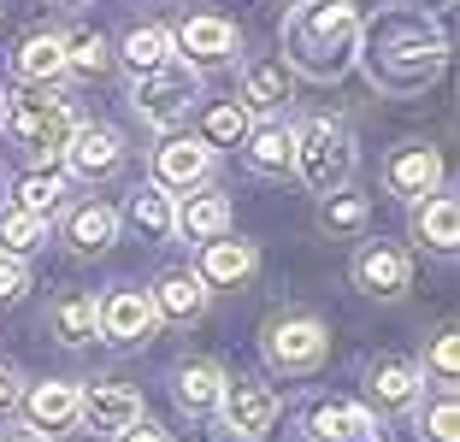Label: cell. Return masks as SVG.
Returning <instances> with one entry per match:
<instances>
[{"mask_svg": "<svg viewBox=\"0 0 460 442\" xmlns=\"http://www.w3.org/2000/svg\"><path fill=\"white\" fill-rule=\"evenodd\" d=\"M366 48V71L372 83L390 94H420L437 71L448 66V41L420 6H378V13L360 24V41Z\"/></svg>", "mask_w": 460, "mask_h": 442, "instance_id": "1", "label": "cell"}, {"mask_svg": "<svg viewBox=\"0 0 460 442\" xmlns=\"http://www.w3.org/2000/svg\"><path fill=\"white\" fill-rule=\"evenodd\" d=\"M354 41H360V13L349 0H296L284 13V30H278V48H284L278 59L313 83H331L360 54Z\"/></svg>", "mask_w": 460, "mask_h": 442, "instance_id": "2", "label": "cell"}, {"mask_svg": "<svg viewBox=\"0 0 460 442\" xmlns=\"http://www.w3.org/2000/svg\"><path fill=\"white\" fill-rule=\"evenodd\" d=\"M6 130H13V142L24 147L30 160H54V154H66L71 130H77V112H71L66 94L30 83L24 94H13V107H6Z\"/></svg>", "mask_w": 460, "mask_h": 442, "instance_id": "3", "label": "cell"}, {"mask_svg": "<svg viewBox=\"0 0 460 442\" xmlns=\"http://www.w3.org/2000/svg\"><path fill=\"white\" fill-rule=\"evenodd\" d=\"M354 136H349V124H337V119H307L296 130V172H301V183L313 189V195H337V189H349V177H354Z\"/></svg>", "mask_w": 460, "mask_h": 442, "instance_id": "4", "label": "cell"}, {"mask_svg": "<svg viewBox=\"0 0 460 442\" xmlns=\"http://www.w3.org/2000/svg\"><path fill=\"white\" fill-rule=\"evenodd\" d=\"M195 94H201V71L183 66V59H165L160 71H142L130 83V107L142 112V124L154 130H177V124L190 119Z\"/></svg>", "mask_w": 460, "mask_h": 442, "instance_id": "5", "label": "cell"}, {"mask_svg": "<svg viewBox=\"0 0 460 442\" xmlns=\"http://www.w3.org/2000/svg\"><path fill=\"white\" fill-rule=\"evenodd\" d=\"M331 349V331L313 313H284V319L266 324V360L278 372H313Z\"/></svg>", "mask_w": 460, "mask_h": 442, "instance_id": "6", "label": "cell"}, {"mask_svg": "<svg viewBox=\"0 0 460 442\" xmlns=\"http://www.w3.org/2000/svg\"><path fill=\"white\" fill-rule=\"evenodd\" d=\"M384 183H390V195L420 207L425 195L443 189V154H437L431 142H402L390 160H384Z\"/></svg>", "mask_w": 460, "mask_h": 442, "instance_id": "7", "label": "cell"}, {"mask_svg": "<svg viewBox=\"0 0 460 442\" xmlns=\"http://www.w3.org/2000/svg\"><path fill=\"white\" fill-rule=\"evenodd\" d=\"M66 165H71V177H83V183H107V177L124 165V136L112 130V124H77L71 142H66Z\"/></svg>", "mask_w": 460, "mask_h": 442, "instance_id": "8", "label": "cell"}, {"mask_svg": "<svg viewBox=\"0 0 460 442\" xmlns=\"http://www.w3.org/2000/svg\"><path fill=\"white\" fill-rule=\"evenodd\" d=\"M172 48H183V66H225L236 48H243V36H236V24L218 13H195L177 24Z\"/></svg>", "mask_w": 460, "mask_h": 442, "instance_id": "9", "label": "cell"}, {"mask_svg": "<svg viewBox=\"0 0 460 442\" xmlns=\"http://www.w3.org/2000/svg\"><path fill=\"white\" fill-rule=\"evenodd\" d=\"M77 419L89 430H112V437H124L130 425H142V395L124 384H89L77 389Z\"/></svg>", "mask_w": 460, "mask_h": 442, "instance_id": "10", "label": "cell"}, {"mask_svg": "<svg viewBox=\"0 0 460 442\" xmlns=\"http://www.w3.org/2000/svg\"><path fill=\"white\" fill-rule=\"evenodd\" d=\"M154 331H160V313L142 289H112L101 301V336L107 342H148Z\"/></svg>", "mask_w": 460, "mask_h": 442, "instance_id": "11", "label": "cell"}, {"mask_svg": "<svg viewBox=\"0 0 460 442\" xmlns=\"http://www.w3.org/2000/svg\"><path fill=\"white\" fill-rule=\"evenodd\" d=\"M207 172H213V147L201 136H165V147L154 154L160 189H195V183H207Z\"/></svg>", "mask_w": 460, "mask_h": 442, "instance_id": "12", "label": "cell"}, {"mask_svg": "<svg viewBox=\"0 0 460 442\" xmlns=\"http://www.w3.org/2000/svg\"><path fill=\"white\" fill-rule=\"evenodd\" d=\"M407 278H413V260H407L395 242H372V248L354 260V283H360L366 295H378V301H395V295L407 289Z\"/></svg>", "mask_w": 460, "mask_h": 442, "instance_id": "13", "label": "cell"}, {"mask_svg": "<svg viewBox=\"0 0 460 442\" xmlns=\"http://www.w3.org/2000/svg\"><path fill=\"white\" fill-rule=\"evenodd\" d=\"M225 419L230 430H243V437H260V430L278 419V395H271L266 384H254V377H236V384H225Z\"/></svg>", "mask_w": 460, "mask_h": 442, "instance_id": "14", "label": "cell"}, {"mask_svg": "<svg viewBox=\"0 0 460 442\" xmlns=\"http://www.w3.org/2000/svg\"><path fill=\"white\" fill-rule=\"evenodd\" d=\"M254 266H260V254H254V242H230V236H218V242H201V271L195 278L207 283V289H230V283H243V278H254Z\"/></svg>", "mask_w": 460, "mask_h": 442, "instance_id": "15", "label": "cell"}, {"mask_svg": "<svg viewBox=\"0 0 460 442\" xmlns=\"http://www.w3.org/2000/svg\"><path fill=\"white\" fill-rule=\"evenodd\" d=\"M18 77L24 83H59L66 77V36H54V30H36V36H24V48H18Z\"/></svg>", "mask_w": 460, "mask_h": 442, "instance_id": "16", "label": "cell"}, {"mask_svg": "<svg viewBox=\"0 0 460 442\" xmlns=\"http://www.w3.org/2000/svg\"><path fill=\"white\" fill-rule=\"evenodd\" d=\"M148 301H154V313L160 319H201V307H207V283L195 278V271H165L160 278V289H148Z\"/></svg>", "mask_w": 460, "mask_h": 442, "instance_id": "17", "label": "cell"}, {"mask_svg": "<svg viewBox=\"0 0 460 442\" xmlns=\"http://www.w3.org/2000/svg\"><path fill=\"white\" fill-rule=\"evenodd\" d=\"M66 242L77 248V254H101V248H112V242H119V213H112L107 201H83L77 213L66 218Z\"/></svg>", "mask_w": 460, "mask_h": 442, "instance_id": "18", "label": "cell"}, {"mask_svg": "<svg viewBox=\"0 0 460 442\" xmlns=\"http://www.w3.org/2000/svg\"><path fill=\"white\" fill-rule=\"evenodd\" d=\"M413 236L431 242L437 254H448V248L460 242V207H455V195H443V189L425 195V201L413 207Z\"/></svg>", "mask_w": 460, "mask_h": 442, "instance_id": "19", "label": "cell"}, {"mask_svg": "<svg viewBox=\"0 0 460 442\" xmlns=\"http://www.w3.org/2000/svg\"><path fill=\"white\" fill-rule=\"evenodd\" d=\"M24 413H30V430H59V425H77V384H59V377H48V384H36L24 395Z\"/></svg>", "mask_w": 460, "mask_h": 442, "instance_id": "20", "label": "cell"}, {"mask_svg": "<svg viewBox=\"0 0 460 442\" xmlns=\"http://www.w3.org/2000/svg\"><path fill=\"white\" fill-rule=\"evenodd\" d=\"M289 160H296V124L271 119V124H254L248 130V165L254 172H289Z\"/></svg>", "mask_w": 460, "mask_h": 442, "instance_id": "21", "label": "cell"}, {"mask_svg": "<svg viewBox=\"0 0 460 442\" xmlns=\"http://www.w3.org/2000/svg\"><path fill=\"white\" fill-rule=\"evenodd\" d=\"M48 319H54V336L66 349H83V342H95V331H101V301L95 295H59Z\"/></svg>", "mask_w": 460, "mask_h": 442, "instance_id": "22", "label": "cell"}, {"mask_svg": "<svg viewBox=\"0 0 460 442\" xmlns=\"http://www.w3.org/2000/svg\"><path fill=\"white\" fill-rule=\"evenodd\" d=\"M313 442H384V430L360 407H319L313 413Z\"/></svg>", "mask_w": 460, "mask_h": 442, "instance_id": "23", "label": "cell"}, {"mask_svg": "<svg viewBox=\"0 0 460 442\" xmlns=\"http://www.w3.org/2000/svg\"><path fill=\"white\" fill-rule=\"evenodd\" d=\"M218 395H225V372H218L213 360L177 366V407H183V413H213Z\"/></svg>", "mask_w": 460, "mask_h": 442, "instance_id": "24", "label": "cell"}, {"mask_svg": "<svg viewBox=\"0 0 460 442\" xmlns=\"http://www.w3.org/2000/svg\"><path fill=\"white\" fill-rule=\"evenodd\" d=\"M183 236H201V242H218L230 230V201L225 195H213V189H201V195H190V201L177 207V225Z\"/></svg>", "mask_w": 460, "mask_h": 442, "instance_id": "25", "label": "cell"}, {"mask_svg": "<svg viewBox=\"0 0 460 442\" xmlns=\"http://www.w3.org/2000/svg\"><path fill=\"white\" fill-rule=\"evenodd\" d=\"M366 389H372L378 407H413V395H420V366L413 360H378L366 372Z\"/></svg>", "mask_w": 460, "mask_h": 442, "instance_id": "26", "label": "cell"}, {"mask_svg": "<svg viewBox=\"0 0 460 442\" xmlns=\"http://www.w3.org/2000/svg\"><path fill=\"white\" fill-rule=\"evenodd\" d=\"M243 101L248 107H289V94H296V71L284 66V59H254L243 77Z\"/></svg>", "mask_w": 460, "mask_h": 442, "instance_id": "27", "label": "cell"}, {"mask_svg": "<svg viewBox=\"0 0 460 442\" xmlns=\"http://www.w3.org/2000/svg\"><path fill=\"white\" fill-rule=\"evenodd\" d=\"M248 130H254V107L248 101H218L201 124V142L207 147H236V142H248Z\"/></svg>", "mask_w": 460, "mask_h": 442, "instance_id": "28", "label": "cell"}, {"mask_svg": "<svg viewBox=\"0 0 460 442\" xmlns=\"http://www.w3.org/2000/svg\"><path fill=\"white\" fill-rule=\"evenodd\" d=\"M41 242H48V218L18 213V207H0V254H6V260L36 254Z\"/></svg>", "mask_w": 460, "mask_h": 442, "instance_id": "29", "label": "cell"}, {"mask_svg": "<svg viewBox=\"0 0 460 442\" xmlns=\"http://www.w3.org/2000/svg\"><path fill=\"white\" fill-rule=\"evenodd\" d=\"M319 225H325L331 236H354V230L372 225V201L354 195V189H337V195H325V207H319Z\"/></svg>", "mask_w": 460, "mask_h": 442, "instance_id": "30", "label": "cell"}, {"mask_svg": "<svg viewBox=\"0 0 460 442\" xmlns=\"http://www.w3.org/2000/svg\"><path fill=\"white\" fill-rule=\"evenodd\" d=\"M165 59H172V30H160V24H142V30H130L124 36V66L142 77V71H160Z\"/></svg>", "mask_w": 460, "mask_h": 442, "instance_id": "31", "label": "cell"}, {"mask_svg": "<svg viewBox=\"0 0 460 442\" xmlns=\"http://www.w3.org/2000/svg\"><path fill=\"white\" fill-rule=\"evenodd\" d=\"M59 201H66V177L59 172H30L24 183H18V213H36V218H48V213H59Z\"/></svg>", "mask_w": 460, "mask_h": 442, "instance_id": "32", "label": "cell"}, {"mask_svg": "<svg viewBox=\"0 0 460 442\" xmlns=\"http://www.w3.org/2000/svg\"><path fill=\"white\" fill-rule=\"evenodd\" d=\"M130 218L142 230H154V236H172V225H177V207H172V195H165L160 183H142L130 195Z\"/></svg>", "mask_w": 460, "mask_h": 442, "instance_id": "33", "label": "cell"}, {"mask_svg": "<svg viewBox=\"0 0 460 442\" xmlns=\"http://www.w3.org/2000/svg\"><path fill=\"white\" fill-rule=\"evenodd\" d=\"M112 66V48L101 30H77V36H66V71H83V77H101V71Z\"/></svg>", "mask_w": 460, "mask_h": 442, "instance_id": "34", "label": "cell"}, {"mask_svg": "<svg viewBox=\"0 0 460 442\" xmlns=\"http://www.w3.org/2000/svg\"><path fill=\"white\" fill-rule=\"evenodd\" d=\"M460 413H455V389H443V395H437L431 402V413H425V437L431 442H460Z\"/></svg>", "mask_w": 460, "mask_h": 442, "instance_id": "35", "label": "cell"}, {"mask_svg": "<svg viewBox=\"0 0 460 442\" xmlns=\"http://www.w3.org/2000/svg\"><path fill=\"white\" fill-rule=\"evenodd\" d=\"M24 289H30V266H24V260H6V254H0V307H18V301H24Z\"/></svg>", "mask_w": 460, "mask_h": 442, "instance_id": "36", "label": "cell"}, {"mask_svg": "<svg viewBox=\"0 0 460 442\" xmlns=\"http://www.w3.org/2000/svg\"><path fill=\"white\" fill-rule=\"evenodd\" d=\"M431 372L443 377V384H455V331H443L431 342Z\"/></svg>", "mask_w": 460, "mask_h": 442, "instance_id": "37", "label": "cell"}, {"mask_svg": "<svg viewBox=\"0 0 460 442\" xmlns=\"http://www.w3.org/2000/svg\"><path fill=\"white\" fill-rule=\"evenodd\" d=\"M6 402H18V366L0 360V407H6Z\"/></svg>", "mask_w": 460, "mask_h": 442, "instance_id": "38", "label": "cell"}, {"mask_svg": "<svg viewBox=\"0 0 460 442\" xmlns=\"http://www.w3.org/2000/svg\"><path fill=\"white\" fill-rule=\"evenodd\" d=\"M124 442H165V430H154V425H130V430H124Z\"/></svg>", "mask_w": 460, "mask_h": 442, "instance_id": "39", "label": "cell"}, {"mask_svg": "<svg viewBox=\"0 0 460 442\" xmlns=\"http://www.w3.org/2000/svg\"><path fill=\"white\" fill-rule=\"evenodd\" d=\"M0 442H48L41 430H30V425H18V430H0Z\"/></svg>", "mask_w": 460, "mask_h": 442, "instance_id": "40", "label": "cell"}, {"mask_svg": "<svg viewBox=\"0 0 460 442\" xmlns=\"http://www.w3.org/2000/svg\"><path fill=\"white\" fill-rule=\"evenodd\" d=\"M0 119H6V94H0Z\"/></svg>", "mask_w": 460, "mask_h": 442, "instance_id": "41", "label": "cell"}, {"mask_svg": "<svg viewBox=\"0 0 460 442\" xmlns=\"http://www.w3.org/2000/svg\"><path fill=\"white\" fill-rule=\"evenodd\" d=\"M59 6H83V0H59Z\"/></svg>", "mask_w": 460, "mask_h": 442, "instance_id": "42", "label": "cell"}, {"mask_svg": "<svg viewBox=\"0 0 460 442\" xmlns=\"http://www.w3.org/2000/svg\"><path fill=\"white\" fill-rule=\"evenodd\" d=\"M437 6H448V0H437Z\"/></svg>", "mask_w": 460, "mask_h": 442, "instance_id": "43", "label": "cell"}, {"mask_svg": "<svg viewBox=\"0 0 460 442\" xmlns=\"http://www.w3.org/2000/svg\"><path fill=\"white\" fill-rule=\"evenodd\" d=\"M284 6H296V0H284Z\"/></svg>", "mask_w": 460, "mask_h": 442, "instance_id": "44", "label": "cell"}]
</instances>
